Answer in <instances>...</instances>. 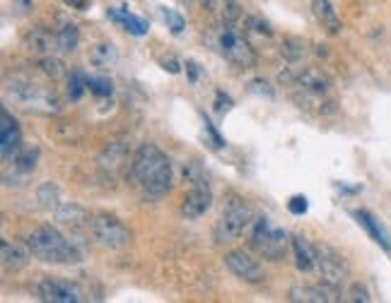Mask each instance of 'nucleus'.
I'll return each instance as SVG.
<instances>
[{"instance_id":"1","label":"nucleus","mask_w":391,"mask_h":303,"mask_svg":"<svg viewBox=\"0 0 391 303\" xmlns=\"http://www.w3.org/2000/svg\"><path fill=\"white\" fill-rule=\"evenodd\" d=\"M131 176L145 197L159 200L172 191V164L159 147L143 145L131 159Z\"/></svg>"},{"instance_id":"2","label":"nucleus","mask_w":391,"mask_h":303,"mask_svg":"<svg viewBox=\"0 0 391 303\" xmlns=\"http://www.w3.org/2000/svg\"><path fill=\"white\" fill-rule=\"evenodd\" d=\"M27 245H30L32 255L41 263L51 265H75L82 260L80 248L70 239H65L58 229L54 226H39L27 236Z\"/></svg>"},{"instance_id":"3","label":"nucleus","mask_w":391,"mask_h":303,"mask_svg":"<svg viewBox=\"0 0 391 303\" xmlns=\"http://www.w3.org/2000/svg\"><path fill=\"white\" fill-rule=\"evenodd\" d=\"M249 245H252L258 255H263V258L282 260L287 248V234L285 229L271 224L266 217H258L252 224V231H249Z\"/></svg>"},{"instance_id":"4","label":"nucleus","mask_w":391,"mask_h":303,"mask_svg":"<svg viewBox=\"0 0 391 303\" xmlns=\"http://www.w3.org/2000/svg\"><path fill=\"white\" fill-rule=\"evenodd\" d=\"M89 234H92L94 243H100L107 250H121L131 243V229L111 215L94 217L89 221Z\"/></svg>"},{"instance_id":"5","label":"nucleus","mask_w":391,"mask_h":303,"mask_svg":"<svg viewBox=\"0 0 391 303\" xmlns=\"http://www.w3.org/2000/svg\"><path fill=\"white\" fill-rule=\"evenodd\" d=\"M249 217H252L249 215V207L242 200L232 197L213 229L215 243H232V241H237L242 236V231L249 226Z\"/></svg>"},{"instance_id":"6","label":"nucleus","mask_w":391,"mask_h":303,"mask_svg":"<svg viewBox=\"0 0 391 303\" xmlns=\"http://www.w3.org/2000/svg\"><path fill=\"white\" fill-rule=\"evenodd\" d=\"M218 46H220V53L234 63L237 68H254L256 65V51L252 49L247 39L239 34L237 29L232 27H225L218 36Z\"/></svg>"},{"instance_id":"7","label":"nucleus","mask_w":391,"mask_h":303,"mask_svg":"<svg viewBox=\"0 0 391 303\" xmlns=\"http://www.w3.org/2000/svg\"><path fill=\"white\" fill-rule=\"evenodd\" d=\"M314 253H317V269H319V274H322L324 282L341 287V284L346 282V277H348L346 258H343L341 253H336V250H333L331 245H326V243L314 245Z\"/></svg>"},{"instance_id":"8","label":"nucleus","mask_w":391,"mask_h":303,"mask_svg":"<svg viewBox=\"0 0 391 303\" xmlns=\"http://www.w3.org/2000/svg\"><path fill=\"white\" fill-rule=\"evenodd\" d=\"M10 94L12 99H17L25 108H34V111H58V99H56L54 94L32 87V84L10 82Z\"/></svg>"},{"instance_id":"9","label":"nucleus","mask_w":391,"mask_h":303,"mask_svg":"<svg viewBox=\"0 0 391 303\" xmlns=\"http://www.w3.org/2000/svg\"><path fill=\"white\" fill-rule=\"evenodd\" d=\"M39 296L41 301H51V303H78L82 301V289L73 282H65V279H44L39 284Z\"/></svg>"},{"instance_id":"10","label":"nucleus","mask_w":391,"mask_h":303,"mask_svg":"<svg viewBox=\"0 0 391 303\" xmlns=\"http://www.w3.org/2000/svg\"><path fill=\"white\" fill-rule=\"evenodd\" d=\"M225 265H227V269L234 277L244 279L249 284H258L266 279V272H263L261 265L254 258H249L247 253H242V250H232V253L225 255Z\"/></svg>"},{"instance_id":"11","label":"nucleus","mask_w":391,"mask_h":303,"mask_svg":"<svg viewBox=\"0 0 391 303\" xmlns=\"http://www.w3.org/2000/svg\"><path fill=\"white\" fill-rule=\"evenodd\" d=\"M210 205H213V193H210L208 183H203V186H191V191L183 195L181 215L191 221L201 219V217L210 210Z\"/></svg>"},{"instance_id":"12","label":"nucleus","mask_w":391,"mask_h":303,"mask_svg":"<svg viewBox=\"0 0 391 303\" xmlns=\"http://www.w3.org/2000/svg\"><path fill=\"white\" fill-rule=\"evenodd\" d=\"M20 128H17L15 118L8 111L0 113V152H3V159H10L17 154L20 149Z\"/></svg>"},{"instance_id":"13","label":"nucleus","mask_w":391,"mask_h":303,"mask_svg":"<svg viewBox=\"0 0 391 303\" xmlns=\"http://www.w3.org/2000/svg\"><path fill=\"white\" fill-rule=\"evenodd\" d=\"M25 46L32 51V53L39 56H49L54 49H58V41H56V29H49V27H32L25 34Z\"/></svg>"},{"instance_id":"14","label":"nucleus","mask_w":391,"mask_h":303,"mask_svg":"<svg viewBox=\"0 0 391 303\" xmlns=\"http://www.w3.org/2000/svg\"><path fill=\"white\" fill-rule=\"evenodd\" d=\"M295 84H300V89L312 94V97H322V94H326L328 87H331V80L319 68H304L295 75Z\"/></svg>"},{"instance_id":"15","label":"nucleus","mask_w":391,"mask_h":303,"mask_svg":"<svg viewBox=\"0 0 391 303\" xmlns=\"http://www.w3.org/2000/svg\"><path fill=\"white\" fill-rule=\"evenodd\" d=\"M30 245H20V243H10V241H3L0 243V258H3V267L8 269V272H17V269H22L27 265V260H30Z\"/></svg>"},{"instance_id":"16","label":"nucleus","mask_w":391,"mask_h":303,"mask_svg":"<svg viewBox=\"0 0 391 303\" xmlns=\"http://www.w3.org/2000/svg\"><path fill=\"white\" fill-rule=\"evenodd\" d=\"M312 12L328 34H341V17L336 15V8L331 5V0H312Z\"/></svg>"},{"instance_id":"17","label":"nucleus","mask_w":391,"mask_h":303,"mask_svg":"<svg viewBox=\"0 0 391 303\" xmlns=\"http://www.w3.org/2000/svg\"><path fill=\"white\" fill-rule=\"evenodd\" d=\"M89 63L97 70H111L119 63V51L111 41H100L89 49Z\"/></svg>"},{"instance_id":"18","label":"nucleus","mask_w":391,"mask_h":303,"mask_svg":"<svg viewBox=\"0 0 391 303\" xmlns=\"http://www.w3.org/2000/svg\"><path fill=\"white\" fill-rule=\"evenodd\" d=\"M292 250H295V265L302 272L317 267V253H314V245H309V241L304 236H292Z\"/></svg>"},{"instance_id":"19","label":"nucleus","mask_w":391,"mask_h":303,"mask_svg":"<svg viewBox=\"0 0 391 303\" xmlns=\"http://www.w3.org/2000/svg\"><path fill=\"white\" fill-rule=\"evenodd\" d=\"M56 41H58V51L60 53H73L78 49L80 41V32L73 22L58 17V27H56Z\"/></svg>"},{"instance_id":"20","label":"nucleus","mask_w":391,"mask_h":303,"mask_svg":"<svg viewBox=\"0 0 391 303\" xmlns=\"http://www.w3.org/2000/svg\"><path fill=\"white\" fill-rule=\"evenodd\" d=\"M355 219L360 221L362 226H365V231L372 236V239L377 241V243L381 245V248H384V250H389V248H391L389 234H386V231H384V226H381L379 221H377L375 217L370 215V212H365V210H357V212H355Z\"/></svg>"},{"instance_id":"21","label":"nucleus","mask_w":391,"mask_h":303,"mask_svg":"<svg viewBox=\"0 0 391 303\" xmlns=\"http://www.w3.org/2000/svg\"><path fill=\"white\" fill-rule=\"evenodd\" d=\"M107 15H109L114 22H119V25H124V29H129L131 34H135V36L148 34V22L140 20V17H135L133 12H129L126 8L124 10H109Z\"/></svg>"},{"instance_id":"22","label":"nucleus","mask_w":391,"mask_h":303,"mask_svg":"<svg viewBox=\"0 0 391 303\" xmlns=\"http://www.w3.org/2000/svg\"><path fill=\"white\" fill-rule=\"evenodd\" d=\"M287 301L292 303H326V296L322 291V284H314V287H292L287 293Z\"/></svg>"},{"instance_id":"23","label":"nucleus","mask_w":391,"mask_h":303,"mask_svg":"<svg viewBox=\"0 0 391 303\" xmlns=\"http://www.w3.org/2000/svg\"><path fill=\"white\" fill-rule=\"evenodd\" d=\"M304 53H307V44L302 39H298V36H290V39H285L280 44V56L287 63H300L304 58Z\"/></svg>"},{"instance_id":"24","label":"nucleus","mask_w":391,"mask_h":303,"mask_svg":"<svg viewBox=\"0 0 391 303\" xmlns=\"http://www.w3.org/2000/svg\"><path fill=\"white\" fill-rule=\"evenodd\" d=\"M36 159H39V152L36 149H22L17 152L15 157H12V162H15V169L20 173H32L36 169Z\"/></svg>"},{"instance_id":"25","label":"nucleus","mask_w":391,"mask_h":303,"mask_svg":"<svg viewBox=\"0 0 391 303\" xmlns=\"http://www.w3.org/2000/svg\"><path fill=\"white\" fill-rule=\"evenodd\" d=\"M58 221L60 224H70V226H78V224H89L92 219H87V215H85V210H80V207L70 205V207H60L58 210Z\"/></svg>"},{"instance_id":"26","label":"nucleus","mask_w":391,"mask_h":303,"mask_svg":"<svg viewBox=\"0 0 391 303\" xmlns=\"http://www.w3.org/2000/svg\"><path fill=\"white\" fill-rule=\"evenodd\" d=\"M85 89H87V77H85L80 70H73L68 77V97L70 101H78L80 97L85 94Z\"/></svg>"},{"instance_id":"27","label":"nucleus","mask_w":391,"mask_h":303,"mask_svg":"<svg viewBox=\"0 0 391 303\" xmlns=\"http://www.w3.org/2000/svg\"><path fill=\"white\" fill-rule=\"evenodd\" d=\"M183 181L188 183V186H203L205 181V171L203 167H201L199 162H188L186 167H183Z\"/></svg>"},{"instance_id":"28","label":"nucleus","mask_w":391,"mask_h":303,"mask_svg":"<svg viewBox=\"0 0 391 303\" xmlns=\"http://www.w3.org/2000/svg\"><path fill=\"white\" fill-rule=\"evenodd\" d=\"M39 202H41V207L44 210H58V188L56 186H51V183H46V186H41L39 188Z\"/></svg>"},{"instance_id":"29","label":"nucleus","mask_w":391,"mask_h":303,"mask_svg":"<svg viewBox=\"0 0 391 303\" xmlns=\"http://www.w3.org/2000/svg\"><path fill=\"white\" fill-rule=\"evenodd\" d=\"M87 89L92 94H97V97H109V94L114 92L111 80L107 77H87Z\"/></svg>"},{"instance_id":"30","label":"nucleus","mask_w":391,"mask_h":303,"mask_svg":"<svg viewBox=\"0 0 391 303\" xmlns=\"http://www.w3.org/2000/svg\"><path fill=\"white\" fill-rule=\"evenodd\" d=\"M41 70H44L49 77H60V75H63V63H60L58 58L44 56V58H41Z\"/></svg>"},{"instance_id":"31","label":"nucleus","mask_w":391,"mask_h":303,"mask_svg":"<svg viewBox=\"0 0 391 303\" xmlns=\"http://www.w3.org/2000/svg\"><path fill=\"white\" fill-rule=\"evenodd\" d=\"M162 17H164V22H167L169 29H172V34H179V32L183 29V17L179 15V12L167 10V8H164V10H162Z\"/></svg>"},{"instance_id":"32","label":"nucleus","mask_w":391,"mask_h":303,"mask_svg":"<svg viewBox=\"0 0 391 303\" xmlns=\"http://www.w3.org/2000/svg\"><path fill=\"white\" fill-rule=\"evenodd\" d=\"M244 25H247L252 32H256V34H266V36L273 34V29L268 27V22H263L261 17H247V20H244Z\"/></svg>"},{"instance_id":"33","label":"nucleus","mask_w":391,"mask_h":303,"mask_svg":"<svg viewBox=\"0 0 391 303\" xmlns=\"http://www.w3.org/2000/svg\"><path fill=\"white\" fill-rule=\"evenodd\" d=\"M348 301H355V303H367L370 301V291H367L362 284H353L350 291H348Z\"/></svg>"},{"instance_id":"34","label":"nucleus","mask_w":391,"mask_h":303,"mask_svg":"<svg viewBox=\"0 0 391 303\" xmlns=\"http://www.w3.org/2000/svg\"><path fill=\"white\" fill-rule=\"evenodd\" d=\"M287 210L292 212V215H304V212H307V200H304V197H292L290 202H287Z\"/></svg>"},{"instance_id":"35","label":"nucleus","mask_w":391,"mask_h":303,"mask_svg":"<svg viewBox=\"0 0 391 303\" xmlns=\"http://www.w3.org/2000/svg\"><path fill=\"white\" fill-rule=\"evenodd\" d=\"M249 89H252L254 94H266L268 99L273 97V89L268 87V82H263V80H254V82L249 84Z\"/></svg>"},{"instance_id":"36","label":"nucleus","mask_w":391,"mask_h":303,"mask_svg":"<svg viewBox=\"0 0 391 303\" xmlns=\"http://www.w3.org/2000/svg\"><path fill=\"white\" fill-rule=\"evenodd\" d=\"M186 73H188V82H191V84H199V80H201V68H199V63H193V60H186Z\"/></svg>"},{"instance_id":"37","label":"nucleus","mask_w":391,"mask_h":303,"mask_svg":"<svg viewBox=\"0 0 391 303\" xmlns=\"http://www.w3.org/2000/svg\"><path fill=\"white\" fill-rule=\"evenodd\" d=\"M162 68L169 70L172 75H177L179 70H181V68H179V63H177V58H174V56H164V58H162Z\"/></svg>"},{"instance_id":"38","label":"nucleus","mask_w":391,"mask_h":303,"mask_svg":"<svg viewBox=\"0 0 391 303\" xmlns=\"http://www.w3.org/2000/svg\"><path fill=\"white\" fill-rule=\"evenodd\" d=\"M215 108H218V111H227V108H232V99H230L227 94L218 92V104H215Z\"/></svg>"},{"instance_id":"39","label":"nucleus","mask_w":391,"mask_h":303,"mask_svg":"<svg viewBox=\"0 0 391 303\" xmlns=\"http://www.w3.org/2000/svg\"><path fill=\"white\" fill-rule=\"evenodd\" d=\"M65 5L73 8V10H85L87 8V0H63Z\"/></svg>"},{"instance_id":"40","label":"nucleus","mask_w":391,"mask_h":303,"mask_svg":"<svg viewBox=\"0 0 391 303\" xmlns=\"http://www.w3.org/2000/svg\"><path fill=\"white\" fill-rule=\"evenodd\" d=\"M237 15H239V12H237V5H232V3H230V5H227V17H230V20H234Z\"/></svg>"}]
</instances>
